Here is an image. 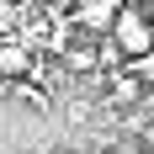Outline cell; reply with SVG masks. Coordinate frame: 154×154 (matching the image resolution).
I'll return each mask as SVG.
<instances>
[{"instance_id": "1", "label": "cell", "mask_w": 154, "mask_h": 154, "mask_svg": "<svg viewBox=\"0 0 154 154\" xmlns=\"http://www.w3.org/2000/svg\"><path fill=\"white\" fill-rule=\"evenodd\" d=\"M112 37L122 43L128 59H143V53H154V21L143 5H122L117 11V21H112Z\"/></svg>"}, {"instance_id": "2", "label": "cell", "mask_w": 154, "mask_h": 154, "mask_svg": "<svg viewBox=\"0 0 154 154\" xmlns=\"http://www.w3.org/2000/svg\"><path fill=\"white\" fill-rule=\"evenodd\" d=\"M117 11H122V0H75V5H69V21H75L80 32L101 37V32H112Z\"/></svg>"}, {"instance_id": "3", "label": "cell", "mask_w": 154, "mask_h": 154, "mask_svg": "<svg viewBox=\"0 0 154 154\" xmlns=\"http://www.w3.org/2000/svg\"><path fill=\"white\" fill-rule=\"evenodd\" d=\"M59 64H64V75H101V53H96V37L75 27V37L59 48Z\"/></svg>"}, {"instance_id": "4", "label": "cell", "mask_w": 154, "mask_h": 154, "mask_svg": "<svg viewBox=\"0 0 154 154\" xmlns=\"http://www.w3.org/2000/svg\"><path fill=\"white\" fill-rule=\"evenodd\" d=\"M101 80H106V101H112V106H138L143 91H149L133 69H112V75H101Z\"/></svg>"}, {"instance_id": "5", "label": "cell", "mask_w": 154, "mask_h": 154, "mask_svg": "<svg viewBox=\"0 0 154 154\" xmlns=\"http://www.w3.org/2000/svg\"><path fill=\"white\" fill-rule=\"evenodd\" d=\"M32 69V48L16 37H0V80H21Z\"/></svg>"}, {"instance_id": "6", "label": "cell", "mask_w": 154, "mask_h": 154, "mask_svg": "<svg viewBox=\"0 0 154 154\" xmlns=\"http://www.w3.org/2000/svg\"><path fill=\"white\" fill-rule=\"evenodd\" d=\"M106 154H143V143H138V138H112Z\"/></svg>"}, {"instance_id": "7", "label": "cell", "mask_w": 154, "mask_h": 154, "mask_svg": "<svg viewBox=\"0 0 154 154\" xmlns=\"http://www.w3.org/2000/svg\"><path fill=\"white\" fill-rule=\"evenodd\" d=\"M138 143H143V154H154V122H149V128L138 133Z\"/></svg>"}]
</instances>
